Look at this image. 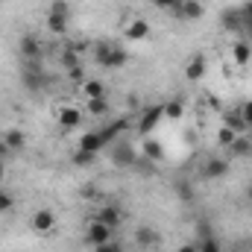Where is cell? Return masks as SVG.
I'll list each match as a JSON object with an SVG mask.
<instances>
[{
	"mask_svg": "<svg viewBox=\"0 0 252 252\" xmlns=\"http://www.w3.org/2000/svg\"><path fill=\"white\" fill-rule=\"evenodd\" d=\"M94 59H97V64H103L106 70H121V67H126V62H129L126 50L109 44V41H100V44L94 47Z\"/></svg>",
	"mask_w": 252,
	"mask_h": 252,
	"instance_id": "6da1fadb",
	"label": "cell"
},
{
	"mask_svg": "<svg viewBox=\"0 0 252 252\" xmlns=\"http://www.w3.org/2000/svg\"><path fill=\"white\" fill-rule=\"evenodd\" d=\"M18 50H21L24 62H32V64H38L41 62V56H44V47H41V41H38L32 32H24V35H21Z\"/></svg>",
	"mask_w": 252,
	"mask_h": 252,
	"instance_id": "7a4b0ae2",
	"label": "cell"
},
{
	"mask_svg": "<svg viewBox=\"0 0 252 252\" xmlns=\"http://www.w3.org/2000/svg\"><path fill=\"white\" fill-rule=\"evenodd\" d=\"M112 232H115V229H109L106 223H100L97 217H91V220H88V226H85V241H88L91 247L112 244Z\"/></svg>",
	"mask_w": 252,
	"mask_h": 252,
	"instance_id": "3957f363",
	"label": "cell"
},
{
	"mask_svg": "<svg viewBox=\"0 0 252 252\" xmlns=\"http://www.w3.org/2000/svg\"><path fill=\"white\" fill-rule=\"evenodd\" d=\"M161 121H164V103H153V106H147V109L141 112V118H138V129H141L144 135H150Z\"/></svg>",
	"mask_w": 252,
	"mask_h": 252,
	"instance_id": "277c9868",
	"label": "cell"
},
{
	"mask_svg": "<svg viewBox=\"0 0 252 252\" xmlns=\"http://www.w3.org/2000/svg\"><path fill=\"white\" fill-rule=\"evenodd\" d=\"M106 147H109V144L103 141L100 129L82 132V135H79V141H76V150H82V153H91V156H100V150H106Z\"/></svg>",
	"mask_w": 252,
	"mask_h": 252,
	"instance_id": "5b68a950",
	"label": "cell"
},
{
	"mask_svg": "<svg viewBox=\"0 0 252 252\" xmlns=\"http://www.w3.org/2000/svg\"><path fill=\"white\" fill-rule=\"evenodd\" d=\"M30 226H32V232H38V235H50V232L56 229V211H50V208H38V211L32 214Z\"/></svg>",
	"mask_w": 252,
	"mask_h": 252,
	"instance_id": "8992f818",
	"label": "cell"
},
{
	"mask_svg": "<svg viewBox=\"0 0 252 252\" xmlns=\"http://www.w3.org/2000/svg\"><path fill=\"white\" fill-rule=\"evenodd\" d=\"M220 27L226 32H241L244 30V9L241 6H229L220 12Z\"/></svg>",
	"mask_w": 252,
	"mask_h": 252,
	"instance_id": "52a82bcc",
	"label": "cell"
},
{
	"mask_svg": "<svg viewBox=\"0 0 252 252\" xmlns=\"http://www.w3.org/2000/svg\"><path fill=\"white\" fill-rule=\"evenodd\" d=\"M97 220L106 223L109 229H118V226L124 223V211H121V205H115V202H103V205L97 208Z\"/></svg>",
	"mask_w": 252,
	"mask_h": 252,
	"instance_id": "ba28073f",
	"label": "cell"
},
{
	"mask_svg": "<svg viewBox=\"0 0 252 252\" xmlns=\"http://www.w3.org/2000/svg\"><path fill=\"white\" fill-rule=\"evenodd\" d=\"M56 124L62 129H76V126H82V112L76 106H59L56 109Z\"/></svg>",
	"mask_w": 252,
	"mask_h": 252,
	"instance_id": "9c48e42d",
	"label": "cell"
},
{
	"mask_svg": "<svg viewBox=\"0 0 252 252\" xmlns=\"http://www.w3.org/2000/svg\"><path fill=\"white\" fill-rule=\"evenodd\" d=\"M124 32H126L129 41H144V38H150L153 27H150V21H144V18H132L124 27Z\"/></svg>",
	"mask_w": 252,
	"mask_h": 252,
	"instance_id": "30bf717a",
	"label": "cell"
},
{
	"mask_svg": "<svg viewBox=\"0 0 252 252\" xmlns=\"http://www.w3.org/2000/svg\"><path fill=\"white\" fill-rule=\"evenodd\" d=\"M135 244H138L141 250H156V247L161 244V238H158V232H156L153 226H138V229H135Z\"/></svg>",
	"mask_w": 252,
	"mask_h": 252,
	"instance_id": "8fae6325",
	"label": "cell"
},
{
	"mask_svg": "<svg viewBox=\"0 0 252 252\" xmlns=\"http://www.w3.org/2000/svg\"><path fill=\"white\" fill-rule=\"evenodd\" d=\"M205 70H208V59H205L202 53H193V56L188 59V64H185V79L196 82V79L205 76Z\"/></svg>",
	"mask_w": 252,
	"mask_h": 252,
	"instance_id": "7c38bea8",
	"label": "cell"
},
{
	"mask_svg": "<svg viewBox=\"0 0 252 252\" xmlns=\"http://www.w3.org/2000/svg\"><path fill=\"white\" fill-rule=\"evenodd\" d=\"M202 15H205V9L199 0H182L176 9V18H182V21H199Z\"/></svg>",
	"mask_w": 252,
	"mask_h": 252,
	"instance_id": "4fadbf2b",
	"label": "cell"
},
{
	"mask_svg": "<svg viewBox=\"0 0 252 252\" xmlns=\"http://www.w3.org/2000/svg\"><path fill=\"white\" fill-rule=\"evenodd\" d=\"M226 173H229V161L226 158H208L202 164V176L205 179H223Z\"/></svg>",
	"mask_w": 252,
	"mask_h": 252,
	"instance_id": "5bb4252c",
	"label": "cell"
},
{
	"mask_svg": "<svg viewBox=\"0 0 252 252\" xmlns=\"http://www.w3.org/2000/svg\"><path fill=\"white\" fill-rule=\"evenodd\" d=\"M79 94H82V100H97V97H106V85H103V79H85L79 85Z\"/></svg>",
	"mask_w": 252,
	"mask_h": 252,
	"instance_id": "9a60e30c",
	"label": "cell"
},
{
	"mask_svg": "<svg viewBox=\"0 0 252 252\" xmlns=\"http://www.w3.org/2000/svg\"><path fill=\"white\" fill-rule=\"evenodd\" d=\"M67 24H70V15L47 12V32H53V35H67Z\"/></svg>",
	"mask_w": 252,
	"mask_h": 252,
	"instance_id": "2e32d148",
	"label": "cell"
},
{
	"mask_svg": "<svg viewBox=\"0 0 252 252\" xmlns=\"http://www.w3.org/2000/svg\"><path fill=\"white\" fill-rule=\"evenodd\" d=\"M232 59H235V64H250V59H252V44L247 41V38H241V41H235L232 44Z\"/></svg>",
	"mask_w": 252,
	"mask_h": 252,
	"instance_id": "e0dca14e",
	"label": "cell"
},
{
	"mask_svg": "<svg viewBox=\"0 0 252 252\" xmlns=\"http://www.w3.org/2000/svg\"><path fill=\"white\" fill-rule=\"evenodd\" d=\"M112 161H115L118 167H132V164H135V150H132L129 144H126V147L121 144V147L112 153Z\"/></svg>",
	"mask_w": 252,
	"mask_h": 252,
	"instance_id": "ac0fdd59",
	"label": "cell"
},
{
	"mask_svg": "<svg viewBox=\"0 0 252 252\" xmlns=\"http://www.w3.org/2000/svg\"><path fill=\"white\" fill-rule=\"evenodd\" d=\"M182 115H185V100H167L164 103V118L167 121H182Z\"/></svg>",
	"mask_w": 252,
	"mask_h": 252,
	"instance_id": "d6986e66",
	"label": "cell"
},
{
	"mask_svg": "<svg viewBox=\"0 0 252 252\" xmlns=\"http://www.w3.org/2000/svg\"><path fill=\"white\" fill-rule=\"evenodd\" d=\"M3 144H6V150H24V144H27V138H24V132L21 129H9L6 135H3Z\"/></svg>",
	"mask_w": 252,
	"mask_h": 252,
	"instance_id": "ffe728a7",
	"label": "cell"
},
{
	"mask_svg": "<svg viewBox=\"0 0 252 252\" xmlns=\"http://www.w3.org/2000/svg\"><path fill=\"white\" fill-rule=\"evenodd\" d=\"M85 112H88L91 118H103V115L109 112V100H106V97H97V100H85Z\"/></svg>",
	"mask_w": 252,
	"mask_h": 252,
	"instance_id": "44dd1931",
	"label": "cell"
},
{
	"mask_svg": "<svg viewBox=\"0 0 252 252\" xmlns=\"http://www.w3.org/2000/svg\"><path fill=\"white\" fill-rule=\"evenodd\" d=\"M173 193H176L182 202H190V199H193V185H190L188 179H176V182H173Z\"/></svg>",
	"mask_w": 252,
	"mask_h": 252,
	"instance_id": "7402d4cb",
	"label": "cell"
},
{
	"mask_svg": "<svg viewBox=\"0 0 252 252\" xmlns=\"http://www.w3.org/2000/svg\"><path fill=\"white\" fill-rule=\"evenodd\" d=\"M229 150H232V156H252V141L250 138H244V135H238L235 144H232Z\"/></svg>",
	"mask_w": 252,
	"mask_h": 252,
	"instance_id": "603a6c76",
	"label": "cell"
},
{
	"mask_svg": "<svg viewBox=\"0 0 252 252\" xmlns=\"http://www.w3.org/2000/svg\"><path fill=\"white\" fill-rule=\"evenodd\" d=\"M235 138H238V132H235V129H229L226 124L217 129V144H220V147H226V150H229V147L235 144Z\"/></svg>",
	"mask_w": 252,
	"mask_h": 252,
	"instance_id": "cb8c5ba5",
	"label": "cell"
},
{
	"mask_svg": "<svg viewBox=\"0 0 252 252\" xmlns=\"http://www.w3.org/2000/svg\"><path fill=\"white\" fill-rule=\"evenodd\" d=\"M144 156H147V158H156V161H161V158H164V153H161V144H158V141H153V138H147V141H144Z\"/></svg>",
	"mask_w": 252,
	"mask_h": 252,
	"instance_id": "d4e9b609",
	"label": "cell"
},
{
	"mask_svg": "<svg viewBox=\"0 0 252 252\" xmlns=\"http://www.w3.org/2000/svg\"><path fill=\"white\" fill-rule=\"evenodd\" d=\"M59 56H62L64 70H67V67H76V64H82V62H79V50H73V47H67V50H62Z\"/></svg>",
	"mask_w": 252,
	"mask_h": 252,
	"instance_id": "484cf974",
	"label": "cell"
},
{
	"mask_svg": "<svg viewBox=\"0 0 252 252\" xmlns=\"http://www.w3.org/2000/svg\"><path fill=\"white\" fill-rule=\"evenodd\" d=\"M64 76H67V79H70L73 85H82V82L88 79V76H85V67H82V64H76V67H67V70H64Z\"/></svg>",
	"mask_w": 252,
	"mask_h": 252,
	"instance_id": "4316f807",
	"label": "cell"
},
{
	"mask_svg": "<svg viewBox=\"0 0 252 252\" xmlns=\"http://www.w3.org/2000/svg\"><path fill=\"white\" fill-rule=\"evenodd\" d=\"M94 158H97V156H91V153H82V150H73V156H70V161H73L76 167H88Z\"/></svg>",
	"mask_w": 252,
	"mask_h": 252,
	"instance_id": "83f0119b",
	"label": "cell"
},
{
	"mask_svg": "<svg viewBox=\"0 0 252 252\" xmlns=\"http://www.w3.org/2000/svg\"><path fill=\"white\" fill-rule=\"evenodd\" d=\"M205 238H214V232H211V223L202 217V220H196V241H205Z\"/></svg>",
	"mask_w": 252,
	"mask_h": 252,
	"instance_id": "f1b7e54d",
	"label": "cell"
},
{
	"mask_svg": "<svg viewBox=\"0 0 252 252\" xmlns=\"http://www.w3.org/2000/svg\"><path fill=\"white\" fill-rule=\"evenodd\" d=\"M226 126H229V129H235L238 135H244V129H247V124H244V118H241L238 112H232V115L226 118Z\"/></svg>",
	"mask_w": 252,
	"mask_h": 252,
	"instance_id": "f546056e",
	"label": "cell"
},
{
	"mask_svg": "<svg viewBox=\"0 0 252 252\" xmlns=\"http://www.w3.org/2000/svg\"><path fill=\"white\" fill-rule=\"evenodd\" d=\"M15 208V196L9 190H0V214H9Z\"/></svg>",
	"mask_w": 252,
	"mask_h": 252,
	"instance_id": "4dcf8cb0",
	"label": "cell"
},
{
	"mask_svg": "<svg viewBox=\"0 0 252 252\" xmlns=\"http://www.w3.org/2000/svg\"><path fill=\"white\" fill-rule=\"evenodd\" d=\"M196 244H199V252H223L217 238H205V241H196Z\"/></svg>",
	"mask_w": 252,
	"mask_h": 252,
	"instance_id": "1f68e13d",
	"label": "cell"
},
{
	"mask_svg": "<svg viewBox=\"0 0 252 252\" xmlns=\"http://www.w3.org/2000/svg\"><path fill=\"white\" fill-rule=\"evenodd\" d=\"M238 115L244 118V124H247V126H252V100H247V103L238 109Z\"/></svg>",
	"mask_w": 252,
	"mask_h": 252,
	"instance_id": "d6a6232c",
	"label": "cell"
},
{
	"mask_svg": "<svg viewBox=\"0 0 252 252\" xmlns=\"http://www.w3.org/2000/svg\"><path fill=\"white\" fill-rule=\"evenodd\" d=\"M41 85H44V76L41 73H27V88H35L38 91Z\"/></svg>",
	"mask_w": 252,
	"mask_h": 252,
	"instance_id": "836d02e7",
	"label": "cell"
},
{
	"mask_svg": "<svg viewBox=\"0 0 252 252\" xmlns=\"http://www.w3.org/2000/svg\"><path fill=\"white\" fill-rule=\"evenodd\" d=\"M50 12H59V15H70V6H67V0H53V3H50Z\"/></svg>",
	"mask_w": 252,
	"mask_h": 252,
	"instance_id": "e575fe53",
	"label": "cell"
},
{
	"mask_svg": "<svg viewBox=\"0 0 252 252\" xmlns=\"http://www.w3.org/2000/svg\"><path fill=\"white\" fill-rule=\"evenodd\" d=\"M158 9H167V12H173L176 15V9H179V0H153Z\"/></svg>",
	"mask_w": 252,
	"mask_h": 252,
	"instance_id": "d590c367",
	"label": "cell"
},
{
	"mask_svg": "<svg viewBox=\"0 0 252 252\" xmlns=\"http://www.w3.org/2000/svg\"><path fill=\"white\" fill-rule=\"evenodd\" d=\"M179 252H199V244H196V238H193V241H188V244H182V247H179Z\"/></svg>",
	"mask_w": 252,
	"mask_h": 252,
	"instance_id": "8d00e7d4",
	"label": "cell"
},
{
	"mask_svg": "<svg viewBox=\"0 0 252 252\" xmlns=\"http://www.w3.org/2000/svg\"><path fill=\"white\" fill-rule=\"evenodd\" d=\"M94 252H121V247H115V244H100V247H94Z\"/></svg>",
	"mask_w": 252,
	"mask_h": 252,
	"instance_id": "74e56055",
	"label": "cell"
},
{
	"mask_svg": "<svg viewBox=\"0 0 252 252\" xmlns=\"http://www.w3.org/2000/svg\"><path fill=\"white\" fill-rule=\"evenodd\" d=\"M241 9H244V15H247V18H250V21H252V0H247V3L241 6Z\"/></svg>",
	"mask_w": 252,
	"mask_h": 252,
	"instance_id": "f35d334b",
	"label": "cell"
},
{
	"mask_svg": "<svg viewBox=\"0 0 252 252\" xmlns=\"http://www.w3.org/2000/svg\"><path fill=\"white\" fill-rule=\"evenodd\" d=\"M6 176V164H3V158H0V179Z\"/></svg>",
	"mask_w": 252,
	"mask_h": 252,
	"instance_id": "ab89813d",
	"label": "cell"
},
{
	"mask_svg": "<svg viewBox=\"0 0 252 252\" xmlns=\"http://www.w3.org/2000/svg\"><path fill=\"white\" fill-rule=\"evenodd\" d=\"M247 199H250V202H252V185H250V188H247Z\"/></svg>",
	"mask_w": 252,
	"mask_h": 252,
	"instance_id": "60d3db41",
	"label": "cell"
},
{
	"mask_svg": "<svg viewBox=\"0 0 252 252\" xmlns=\"http://www.w3.org/2000/svg\"><path fill=\"white\" fill-rule=\"evenodd\" d=\"M3 153H6V144H0V158H3Z\"/></svg>",
	"mask_w": 252,
	"mask_h": 252,
	"instance_id": "b9f144b4",
	"label": "cell"
},
{
	"mask_svg": "<svg viewBox=\"0 0 252 252\" xmlns=\"http://www.w3.org/2000/svg\"><path fill=\"white\" fill-rule=\"evenodd\" d=\"M179 3H182V0H179Z\"/></svg>",
	"mask_w": 252,
	"mask_h": 252,
	"instance_id": "7bdbcfd3",
	"label": "cell"
},
{
	"mask_svg": "<svg viewBox=\"0 0 252 252\" xmlns=\"http://www.w3.org/2000/svg\"><path fill=\"white\" fill-rule=\"evenodd\" d=\"M121 252H124V250H121Z\"/></svg>",
	"mask_w": 252,
	"mask_h": 252,
	"instance_id": "ee69618b",
	"label": "cell"
},
{
	"mask_svg": "<svg viewBox=\"0 0 252 252\" xmlns=\"http://www.w3.org/2000/svg\"><path fill=\"white\" fill-rule=\"evenodd\" d=\"M250 252H252V250H250Z\"/></svg>",
	"mask_w": 252,
	"mask_h": 252,
	"instance_id": "f6af8a7d",
	"label": "cell"
}]
</instances>
